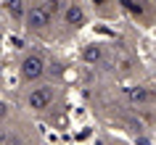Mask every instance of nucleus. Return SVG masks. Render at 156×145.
<instances>
[{
	"instance_id": "obj_5",
	"label": "nucleus",
	"mask_w": 156,
	"mask_h": 145,
	"mask_svg": "<svg viewBox=\"0 0 156 145\" xmlns=\"http://www.w3.org/2000/svg\"><path fill=\"white\" fill-rule=\"evenodd\" d=\"M124 98L135 108H151L156 103V90L151 85H132V87L124 90Z\"/></svg>"
},
{
	"instance_id": "obj_11",
	"label": "nucleus",
	"mask_w": 156,
	"mask_h": 145,
	"mask_svg": "<svg viewBox=\"0 0 156 145\" xmlns=\"http://www.w3.org/2000/svg\"><path fill=\"white\" fill-rule=\"evenodd\" d=\"M0 50H3V34H0Z\"/></svg>"
},
{
	"instance_id": "obj_2",
	"label": "nucleus",
	"mask_w": 156,
	"mask_h": 145,
	"mask_svg": "<svg viewBox=\"0 0 156 145\" xmlns=\"http://www.w3.org/2000/svg\"><path fill=\"white\" fill-rule=\"evenodd\" d=\"M16 74H19L21 87H32V85L45 82V79H48V74H50V61H48V56H45L40 48L24 50L21 58H19V64H16Z\"/></svg>"
},
{
	"instance_id": "obj_6",
	"label": "nucleus",
	"mask_w": 156,
	"mask_h": 145,
	"mask_svg": "<svg viewBox=\"0 0 156 145\" xmlns=\"http://www.w3.org/2000/svg\"><path fill=\"white\" fill-rule=\"evenodd\" d=\"M119 11H124L130 19H135L138 24L148 26L151 24V3L148 0H119Z\"/></svg>"
},
{
	"instance_id": "obj_9",
	"label": "nucleus",
	"mask_w": 156,
	"mask_h": 145,
	"mask_svg": "<svg viewBox=\"0 0 156 145\" xmlns=\"http://www.w3.org/2000/svg\"><path fill=\"white\" fill-rule=\"evenodd\" d=\"M85 3L98 19H114L119 13V0H85Z\"/></svg>"
},
{
	"instance_id": "obj_7",
	"label": "nucleus",
	"mask_w": 156,
	"mask_h": 145,
	"mask_svg": "<svg viewBox=\"0 0 156 145\" xmlns=\"http://www.w3.org/2000/svg\"><path fill=\"white\" fill-rule=\"evenodd\" d=\"M0 8H3V16L8 19L13 26H24L29 0H0Z\"/></svg>"
},
{
	"instance_id": "obj_1",
	"label": "nucleus",
	"mask_w": 156,
	"mask_h": 145,
	"mask_svg": "<svg viewBox=\"0 0 156 145\" xmlns=\"http://www.w3.org/2000/svg\"><path fill=\"white\" fill-rule=\"evenodd\" d=\"M64 85L53 79H45L32 87H21V108L32 116H48L64 103Z\"/></svg>"
},
{
	"instance_id": "obj_8",
	"label": "nucleus",
	"mask_w": 156,
	"mask_h": 145,
	"mask_svg": "<svg viewBox=\"0 0 156 145\" xmlns=\"http://www.w3.org/2000/svg\"><path fill=\"white\" fill-rule=\"evenodd\" d=\"M80 58H82L87 66H101V64H106V61H108V48H106V42H87V45H82Z\"/></svg>"
},
{
	"instance_id": "obj_12",
	"label": "nucleus",
	"mask_w": 156,
	"mask_h": 145,
	"mask_svg": "<svg viewBox=\"0 0 156 145\" xmlns=\"http://www.w3.org/2000/svg\"><path fill=\"white\" fill-rule=\"evenodd\" d=\"M0 21H3V8H0Z\"/></svg>"
},
{
	"instance_id": "obj_10",
	"label": "nucleus",
	"mask_w": 156,
	"mask_h": 145,
	"mask_svg": "<svg viewBox=\"0 0 156 145\" xmlns=\"http://www.w3.org/2000/svg\"><path fill=\"white\" fill-rule=\"evenodd\" d=\"M13 113H16L13 103H11V100H5V98H0V129L8 127V121L13 119Z\"/></svg>"
},
{
	"instance_id": "obj_4",
	"label": "nucleus",
	"mask_w": 156,
	"mask_h": 145,
	"mask_svg": "<svg viewBox=\"0 0 156 145\" xmlns=\"http://www.w3.org/2000/svg\"><path fill=\"white\" fill-rule=\"evenodd\" d=\"M90 16H93V13H90V8H87L85 0H69L66 8L61 11V16H58L56 26L66 34V37H72V34L82 32L85 26L90 24Z\"/></svg>"
},
{
	"instance_id": "obj_3",
	"label": "nucleus",
	"mask_w": 156,
	"mask_h": 145,
	"mask_svg": "<svg viewBox=\"0 0 156 145\" xmlns=\"http://www.w3.org/2000/svg\"><path fill=\"white\" fill-rule=\"evenodd\" d=\"M53 26H56V19L50 13L48 3L45 0H29V11H27V19H24V32L29 37H50L53 32Z\"/></svg>"
}]
</instances>
